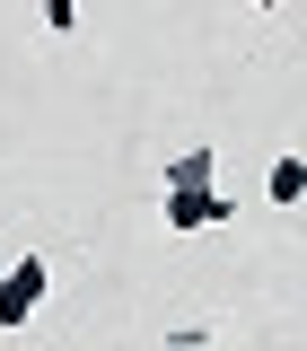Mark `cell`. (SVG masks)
<instances>
[{"mask_svg":"<svg viewBox=\"0 0 307 351\" xmlns=\"http://www.w3.org/2000/svg\"><path fill=\"white\" fill-rule=\"evenodd\" d=\"M36 27H44V36H71V27H79V0H44Z\"/></svg>","mask_w":307,"mask_h":351,"instance_id":"obj_5","label":"cell"},{"mask_svg":"<svg viewBox=\"0 0 307 351\" xmlns=\"http://www.w3.org/2000/svg\"><path fill=\"white\" fill-rule=\"evenodd\" d=\"M44 290H53V263H44L36 246L0 263V334H18V325H27V316L44 307Z\"/></svg>","mask_w":307,"mask_h":351,"instance_id":"obj_1","label":"cell"},{"mask_svg":"<svg viewBox=\"0 0 307 351\" xmlns=\"http://www.w3.org/2000/svg\"><path fill=\"white\" fill-rule=\"evenodd\" d=\"M211 176H219V149H202V141L167 158V184H211Z\"/></svg>","mask_w":307,"mask_h":351,"instance_id":"obj_4","label":"cell"},{"mask_svg":"<svg viewBox=\"0 0 307 351\" xmlns=\"http://www.w3.org/2000/svg\"><path fill=\"white\" fill-rule=\"evenodd\" d=\"M158 211H167V237H202V228H228L237 202H228L219 184H167V193H158Z\"/></svg>","mask_w":307,"mask_h":351,"instance_id":"obj_2","label":"cell"},{"mask_svg":"<svg viewBox=\"0 0 307 351\" xmlns=\"http://www.w3.org/2000/svg\"><path fill=\"white\" fill-rule=\"evenodd\" d=\"M255 9H290V0H255Z\"/></svg>","mask_w":307,"mask_h":351,"instance_id":"obj_6","label":"cell"},{"mask_svg":"<svg viewBox=\"0 0 307 351\" xmlns=\"http://www.w3.org/2000/svg\"><path fill=\"white\" fill-rule=\"evenodd\" d=\"M263 193H272L281 211H290V202H307V158H299V149H281V158L263 167Z\"/></svg>","mask_w":307,"mask_h":351,"instance_id":"obj_3","label":"cell"}]
</instances>
